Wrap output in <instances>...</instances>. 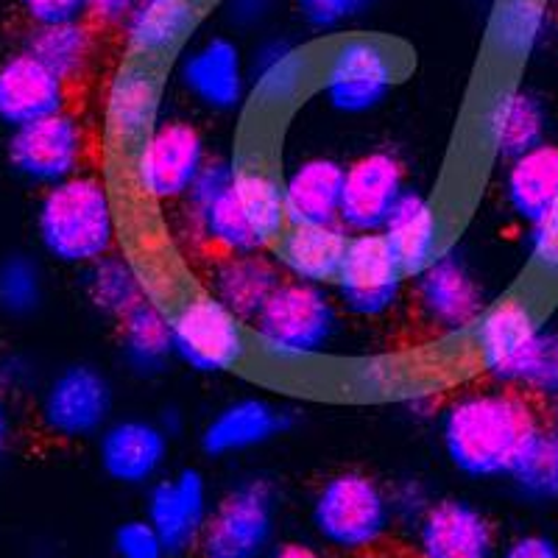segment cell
Wrapping results in <instances>:
<instances>
[{
	"instance_id": "cell-1",
	"label": "cell",
	"mask_w": 558,
	"mask_h": 558,
	"mask_svg": "<svg viewBox=\"0 0 558 558\" xmlns=\"http://www.w3.org/2000/svg\"><path fill=\"white\" fill-rule=\"evenodd\" d=\"M184 198L193 227L227 254L263 252L291 223L282 184L260 166L207 159Z\"/></svg>"
},
{
	"instance_id": "cell-2",
	"label": "cell",
	"mask_w": 558,
	"mask_h": 558,
	"mask_svg": "<svg viewBox=\"0 0 558 558\" xmlns=\"http://www.w3.org/2000/svg\"><path fill=\"white\" fill-rule=\"evenodd\" d=\"M539 433L545 425L533 397L508 386L463 393L441 416L447 461L475 481L511 475Z\"/></svg>"
},
{
	"instance_id": "cell-3",
	"label": "cell",
	"mask_w": 558,
	"mask_h": 558,
	"mask_svg": "<svg viewBox=\"0 0 558 558\" xmlns=\"http://www.w3.org/2000/svg\"><path fill=\"white\" fill-rule=\"evenodd\" d=\"M483 368L533 400H558V332L547 330L527 299L506 296L475 324Z\"/></svg>"
},
{
	"instance_id": "cell-4",
	"label": "cell",
	"mask_w": 558,
	"mask_h": 558,
	"mask_svg": "<svg viewBox=\"0 0 558 558\" xmlns=\"http://www.w3.org/2000/svg\"><path fill=\"white\" fill-rule=\"evenodd\" d=\"M34 232L45 257L59 266L87 268L107 257L118 238L109 184L96 173H76L45 187L34 209Z\"/></svg>"
},
{
	"instance_id": "cell-5",
	"label": "cell",
	"mask_w": 558,
	"mask_h": 558,
	"mask_svg": "<svg viewBox=\"0 0 558 558\" xmlns=\"http://www.w3.org/2000/svg\"><path fill=\"white\" fill-rule=\"evenodd\" d=\"M393 522L391 492L357 470L330 475L311 500L316 539L338 556H366L388 539Z\"/></svg>"
},
{
	"instance_id": "cell-6",
	"label": "cell",
	"mask_w": 558,
	"mask_h": 558,
	"mask_svg": "<svg viewBox=\"0 0 558 558\" xmlns=\"http://www.w3.org/2000/svg\"><path fill=\"white\" fill-rule=\"evenodd\" d=\"M336 324V302L327 288L305 279H286L254 316L252 332L274 361H307L327 349Z\"/></svg>"
},
{
	"instance_id": "cell-7",
	"label": "cell",
	"mask_w": 558,
	"mask_h": 558,
	"mask_svg": "<svg viewBox=\"0 0 558 558\" xmlns=\"http://www.w3.org/2000/svg\"><path fill=\"white\" fill-rule=\"evenodd\" d=\"M279 545V495L266 477L235 483L213 506L198 558H266Z\"/></svg>"
},
{
	"instance_id": "cell-8",
	"label": "cell",
	"mask_w": 558,
	"mask_h": 558,
	"mask_svg": "<svg viewBox=\"0 0 558 558\" xmlns=\"http://www.w3.org/2000/svg\"><path fill=\"white\" fill-rule=\"evenodd\" d=\"M402 76L393 45L372 34L336 39L322 68V96L336 112L363 114L380 107Z\"/></svg>"
},
{
	"instance_id": "cell-9",
	"label": "cell",
	"mask_w": 558,
	"mask_h": 558,
	"mask_svg": "<svg viewBox=\"0 0 558 558\" xmlns=\"http://www.w3.org/2000/svg\"><path fill=\"white\" fill-rule=\"evenodd\" d=\"M114 388L93 363H68L43 383L37 400L45 433L62 441L93 438L112 422Z\"/></svg>"
},
{
	"instance_id": "cell-10",
	"label": "cell",
	"mask_w": 558,
	"mask_h": 558,
	"mask_svg": "<svg viewBox=\"0 0 558 558\" xmlns=\"http://www.w3.org/2000/svg\"><path fill=\"white\" fill-rule=\"evenodd\" d=\"M207 166V146L191 121L168 118L140 140L134 148V187L151 202H177L191 193Z\"/></svg>"
},
{
	"instance_id": "cell-11",
	"label": "cell",
	"mask_w": 558,
	"mask_h": 558,
	"mask_svg": "<svg viewBox=\"0 0 558 558\" xmlns=\"http://www.w3.org/2000/svg\"><path fill=\"white\" fill-rule=\"evenodd\" d=\"M84 151H87L84 126L68 109L12 129L3 146L9 171L43 191L82 173Z\"/></svg>"
},
{
	"instance_id": "cell-12",
	"label": "cell",
	"mask_w": 558,
	"mask_h": 558,
	"mask_svg": "<svg viewBox=\"0 0 558 558\" xmlns=\"http://www.w3.org/2000/svg\"><path fill=\"white\" fill-rule=\"evenodd\" d=\"M246 322L229 313L213 293L191 296L173 313L177 357L198 375H221L243 363L248 352Z\"/></svg>"
},
{
	"instance_id": "cell-13",
	"label": "cell",
	"mask_w": 558,
	"mask_h": 558,
	"mask_svg": "<svg viewBox=\"0 0 558 558\" xmlns=\"http://www.w3.org/2000/svg\"><path fill=\"white\" fill-rule=\"evenodd\" d=\"M416 302L427 322L445 336L475 330L488 307V296L477 274L461 252L445 248L430 266L413 274Z\"/></svg>"
},
{
	"instance_id": "cell-14",
	"label": "cell",
	"mask_w": 558,
	"mask_h": 558,
	"mask_svg": "<svg viewBox=\"0 0 558 558\" xmlns=\"http://www.w3.org/2000/svg\"><path fill=\"white\" fill-rule=\"evenodd\" d=\"M405 268L383 232L352 235L343 254L336 288L341 305L355 316H383L391 311L405 286Z\"/></svg>"
},
{
	"instance_id": "cell-15",
	"label": "cell",
	"mask_w": 558,
	"mask_h": 558,
	"mask_svg": "<svg viewBox=\"0 0 558 558\" xmlns=\"http://www.w3.org/2000/svg\"><path fill=\"white\" fill-rule=\"evenodd\" d=\"M209 514L213 500L207 477L193 466L154 481L148 488L146 520L159 533V539L166 542L171 558H184L198 550Z\"/></svg>"
},
{
	"instance_id": "cell-16",
	"label": "cell",
	"mask_w": 558,
	"mask_h": 558,
	"mask_svg": "<svg viewBox=\"0 0 558 558\" xmlns=\"http://www.w3.org/2000/svg\"><path fill=\"white\" fill-rule=\"evenodd\" d=\"M495 522L461 497L433 500L413 527V558H497Z\"/></svg>"
},
{
	"instance_id": "cell-17",
	"label": "cell",
	"mask_w": 558,
	"mask_h": 558,
	"mask_svg": "<svg viewBox=\"0 0 558 558\" xmlns=\"http://www.w3.org/2000/svg\"><path fill=\"white\" fill-rule=\"evenodd\" d=\"M405 193V168L391 151H368L343 173L341 227L347 232H380Z\"/></svg>"
},
{
	"instance_id": "cell-18",
	"label": "cell",
	"mask_w": 558,
	"mask_h": 558,
	"mask_svg": "<svg viewBox=\"0 0 558 558\" xmlns=\"http://www.w3.org/2000/svg\"><path fill=\"white\" fill-rule=\"evenodd\" d=\"M179 82L202 107L229 112L248 93V62L235 39L207 37L182 57Z\"/></svg>"
},
{
	"instance_id": "cell-19",
	"label": "cell",
	"mask_w": 558,
	"mask_h": 558,
	"mask_svg": "<svg viewBox=\"0 0 558 558\" xmlns=\"http://www.w3.org/2000/svg\"><path fill=\"white\" fill-rule=\"evenodd\" d=\"M171 436L148 418H118L98 436V463L109 481L121 486H151L166 470Z\"/></svg>"
},
{
	"instance_id": "cell-20",
	"label": "cell",
	"mask_w": 558,
	"mask_h": 558,
	"mask_svg": "<svg viewBox=\"0 0 558 558\" xmlns=\"http://www.w3.org/2000/svg\"><path fill=\"white\" fill-rule=\"evenodd\" d=\"M64 107L68 84L32 51L20 48L0 59V126L7 132L43 121Z\"/></svg>"
},
{
	"instance_id": "cell-21",
	"label": "cell",
	"mask_w": 558,
	"mask_h": 558,
	"mask_svg": "<svg viewBox=\"0 0 558 558\" xmlns=\"http://www.w3.org/2000/svg\"><path fill=\"white\" fill-rule=\"evenodd\" d=\"M159 101H162V82L146 59L118 70L104 101L107 137L114 146H137L157 126Z\"/></svg>"
},
{
	"instance_id": "cell-22",
	"label": "cell",
	"mask_w": 558,
	"mask_h": 558,
	"mask_svg": "<svg viewBox=\"0 0 558 558\" xmlns=\"http://www.w3.org/2000/svg\"><path fill=\"white\" fill-rule=\"evenodd\" d=\"M288 427H291V411L260 397H243L223 405L209 418L198 436V445L207 458H227L257 450L282 436Z\"/></svg>"
},
{
	"instance_id": "cell-23",
	"label": "cell",
	"mask_w": 558,
	"mask_h": 558,
	"mask_svg": "<svg viewBox=\"0 0 558 558\" xmlns=\"http://www.w3.org/2000/svg\"><path fill=\"white\" fill-rule=\"evenodd\" d=\"M313 78V57L307 48L286 37H274L254 51L248 62V96L266 112L286 109L302 96Z\"/></svg>"
},
{
	"instance_id": "cell-24",
	"label": "cell",
	"mask_w": 558,
	"mask_h": 558,
	"mask_svg": "<svg viewBox=\"0 0 558 558\" xmlns=\"http://www.w3.org/2000/svg\"><path fill=\"white\" fill-rule=\"evenodd\" d=\"M343 173L332 157H307L282 177V198H286L288 221L291 223H341Z\"/></svg>"
},
{
	"instance_id": "cell-25",
	"label": "cell",
	"mask_w": 558,
	"mask_h": 558,
	"mask_svg": "<svg viewBox=\"0 0 558 558\" xmlns=\"http://www.w3.org/2000/svg\"><path fill=\"white\" fill-rule=\"evenodd\" d=\"M383 238L393 254L400 257L408 277L430 266L438 254L445 252V227L441 216L427 196L416 191H405L391 216L383 223Z\"/></svg>"
},
{
	"instance_id": "cell-26",
	"label": "cell",
	"mask_w": 558,
	"mask_h": 558,
	"mask_svg": "<svg viewBox=\"0 0 558 558\" xmlns=\"http://www.w3.org/2000/svg\"><path fill=\"white\" fill-rule=\"evenodd\" d=\"M347 243L341 223H288L277 241V257L293 279L327 286L341 274Z\"/></svg>"
},
{
	"instance_id": "cell-27",
	"label": "cell",
	"mask_w": 558,
	"mask_h": 558,
	"mask_svg": "<svg viewBox=\"0 0 558 558\" xmlns=\"http://www.w3.org/2000/svg\"><path fill=\"white\" fill-rule=\"evenodd\" d=\"M488 146L500 159H517L542 146L547 134V112L531 89L511 87L497 93L486 112Z\"/></svg>"
},
{
	"instance_id": "cell-28",
	"label": "cell",
	"mask_w": 558,
	"mask_h": 558,
	"mask_svg": "<svg viewBox=\"0 0 558 558\" xmlns=\"http://www.w3.org/2000/svg\"><path fill=\"white\" fill-rule=\"evenodd\" d=\"M202 20L198 0H143L123 23L126 43L137 59H159L177 51Z\"/></svg>"
},
{
	"instance_id": "cell-29",
	"label": "cell",
	"mask_w": 558,
	"mask_h": 558,
	"mask_svg": "<svg viewBox=\"0 0 558 558\" xmlns=\"http://www.w3.org/2000/svg\"><path fill=\"white\" fill-rule=\"evenodd\" d=\"M279 282H282L279 266L263 257L260 252L227 254L213 271L209 293L241 322H254V316L263 311V305L279 288Z\"/></svg>"
},
{
	"instance_id": "cell-30",
	"label": "cell",
	"mask_w": 558,
	"mask_h": 558,
	"mask_svg": "<svg viewBox=\"0 0 558 558\" xmlns=\"http://www.w3.org/2000/svg\"><path fill=\"white\" fill-rule=\"evenodd\" d=\"M121 352L134 375L154 377L166 372L168 361L177 357L173 313H168L154 296L143 299L121 318Z\"/></svg>"
},
{
	"instance_id": "cell-31",
	"label": "cell",
	"mask_w": 558,
	"mask_h": 558,
	"mask_svg": "<svg viewBox=\"0 0 558 558\" xmlns=\"http://www.w3.org/2000/svg\"><path fill=\"white\" fill-rule=\"evenodd\" d=\"M506 198L517 218L536 223L558 207V146L542 143L511 159L506 171Z\"/></svg>"
},
{
	"instance_id": "cell-32",
	"label": "cell",
	"mask_w": 558,
	"mask_h": 558,
	"mask_svg": "<svg viewBox=\"0 0 558 558\" xmlns=\"http://www.w3.org/2000/svg\"><path fill=\"white\" fill-rule=\"evenodd\" d=\"M23 48L32 51L45 68H51L64 84H70L87 73L96 53V34L84 20L45 23L28 28Z\"/></svg>"
},
{
	"instance_id": "cell-33",
	"label": "cell",
	"mask_w": 558,
	"mask_h": 558,
	"mask_svg": "<svg viewBox=\"0 0 558 558\" xmlns=\"http://www.w3.org/2000/svg\"><path fill=\"white\" fill-rule=\"evenodd\" d=\"M84 293H87L89 305L96 307L101 316L118 318V322L126 313H132L143 299L151 296L140 268L129 257L112 252L87 266Z\"/></svg>"
},
{
	"instance_id": "cell-34",
	"label": "cell",
	"mask_w": 558,
	"mask_h": 558,
	"mask_svg": "<svg viewBox=\"0 0 558 558\" xmlns=\"http://www.w3.org/2000/svg\"><path fill=\"white\" fill-rule=\"evenodd\" d=\"M550 32L547 0H495L492 45L508 62H525Z\"/></svg>"
},
{
	"instance_id": "cell-35",
	"label": "cell",
	"mask_w": 558,
	"mask_h": 558,
	"mask_svg": "<svg viewBox=\"0 0 558 558\" xmlns=\"http://www.w3.org/2000/svg\"><path fill=\"white\" fill-rule=\"evenodd\" d=\"M45 305V268L28 252L0 257V316L23 322Z\"/></svg>"
},
{
	"instance_id": "cell-36",
	"label": "cell",
	"mask_w": 558,
	"mask_h": 558,
	"mask_svg": "<svg viewBox=\"0 0 558 558\" xmlns=\"http://www.w3.org/2000/svg\"><path fill=\"white\" fill-rule=\"evenodd\" d=\"M511 486L522 500L553 502L558 500V441L550 433H539L525 456L511 470Z\"/></svg>"
},
{
	"instance_id": "cell-37",
	"label": "cell",
	"mask_w": 558,
	"mask_h": 558,
	"mask_svg": "<svg viewBox=\"0 0 558 558\" xmlns=\"http://www.w3.org/2000/svg\"><path fill=\"white\" fill-rule=\"evenodd\" d=\"M377 0H296V12L311 32L338 34L361 23Z\"/></svg>"
},
{
	"instance_id": "cell-38",
	"label": "cell",
	"mask_w": 558,
	"mask_h": 558,
	"mask_svg": "<svg viewBox=\"0 0 558 558\" xmlns=\"http://www.w3.org/2000/svg\"><path fill=\"white\" fill-rule=\"evenodd\" d=\"M112 556L114 558H171L166 542L159 539L151 522L146 517L126 520L114 527L112 533Z\"/></svg>"
},
{
	"instance_id": "cell-39",
	"label": "cell",
	"mask_w": 558,
	"mask_h": 558,
	"mask_svg": "<svg viewBox=\"0 0 558 558\" xmlns=\"http://www.w3.org/2000/svg\"><path fill=\"white\" fill-rule=\"evenodd\" d=\"M39 372L37 361L26 352H0V393L9 400H20L28 393L39 391Z\"/></svg>"
},
{
	"instance_id": "cell-40",
	"label": "cell",
	"mask_w": 558,
	"mask_h": 558,
	"mask_svg": "<svg viewBox=\"0 0 558 558\" xmlns=\"http://www.w3.org/2000/svg\"><path fill=\"white\" fill-rule=\"evenodd\" d=\"M527 248H531L533 266L539 268L545 277H558V207L536 223H531Z\"/></svg>"
},
{
	"instance_id": "cell-41",
	"label": "cell",
	"mask_w": 558,
	"mask_h": 558,
	"mask_svg": "<svg viewBox=\"0 0 558 558\" xmlns=\"http://www.w3.org/2000/svg\"><path fill=\"white\" fill-rule=\"evenodd\" d=\"M17 7L32 26H45V23L84 20L89 0H17Z\"/></svg>"
},
{
	"instance_id": "cell-42",
	"label": "cell",
	"mask_w": 558,
	"mask_h": 558,
	"mask_svg": "<svg viewBox=\"0 0 558 558\" xmlns=\"http://www.w3.org/2000/svg\"><path fill=\"white\" fill-rule=\"evenodd\" d=\"M433 506V500L427 497V492L418 486L416 481L402 483L391 492V511H393V522L413 533V527L422 522V517L427 514V508Z\"/></svg>"
},
{
	"instance_id": "cell-43",
	"label": "cell",
	"mask_w": 558,
	"mask_h": 558,
	"mask_svg": "<svg viewBox=\"0 0 558 558\" xmlns=\"http://www.w3.org/2000/svg\"><path fill=\"white\" fill-rule=\"evenodd\" d=\"M497 558H558V542L545 533H520L497 550Z\"/></svg>"
},
{
	"instance_id": "cell-44",
	"label": "cell",
	"mask_w": 558,
	"mask_h": 558,
	"mask_svg": "<svg viewBox=\"0 0 558 558\" xmlns=\"http://www.w3.org/2000/svg\"><path fill=\"white\" fill-rule=\"evenodd\" d=\"M143 0H89L87 17L101 26H123Z\"/></svg>"
},
{
	"instance_id": "cell-45",
	"label": "cell",
	"mask_w": 558,
	"mask_h": 558,
	"mask_svg": "<svg viewBox=\"0 0 558 558\" xmlns=\"http://www.w3.org/2000/svg\"><path fill=\"white\" fill-rule=\"evenodd\" d=\"M12 438H14L12 400L0 393V463L7 461L9 450H12Z\"/></svg>"
},
{
	"instance_id": "cell-46",
	"label": "cell",
	"mask_w": 558,
	"mask_h": 558,
	"mask_svg": "<svg viewBox=\"0 0 558 558\" xmlns=\"http://www.w3.org/2000/svg\"><path fill=\"white\" fill-rule=\"evenodd\" d=\"M266 558H327L318 547L307 545V542H279Z\"/></svg>"
},
{
	"instance_id": "cell-47",
	"label": "cell",
	"mask_w": 558,
	"mask_h": 558,
	"mask_svg": "<svg viewBox=\"0 0 558 558\" xmlns=\"http://www.w3.org/2000/svg\"><path fill=\"white\" fill-rule=\"evenodd\" d=\"M547 433L558 441V400L553 402V411H550V425H547Z\"/></svg>"
}]
</instances>
